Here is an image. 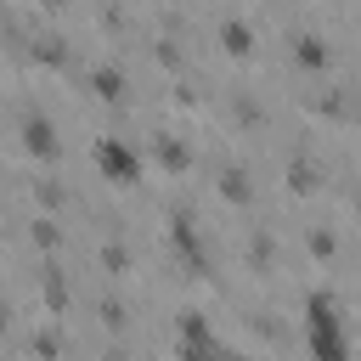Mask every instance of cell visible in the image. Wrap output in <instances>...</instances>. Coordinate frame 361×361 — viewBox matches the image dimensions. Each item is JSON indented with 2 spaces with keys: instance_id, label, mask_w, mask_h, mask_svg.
<instances>
[{
  "instance_id": "cell-1",
  "label": "cell",
  "mask_w": 361,
  "mask_h": 361,
  "mask_svg": "<svg viewBox=\"0 0 361 361\" xmlns=\"http://www.w3.org/2000/svg\"><path fill=\"white\" fill-rule=\"evenodd\" d=\"M11 135H17V152L34 164V169H56L68 141H62V124L56 113L45 107V96H34V85H17L11 96Z\"/></svg>"
}]
</instances>
